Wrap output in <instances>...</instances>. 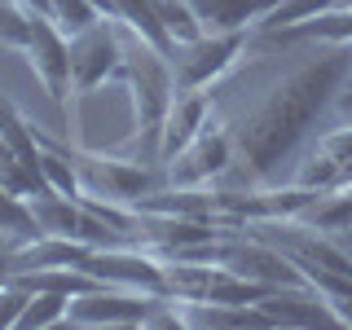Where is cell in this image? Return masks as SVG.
I'll return each mask as SVG.
<instances>
[{
	"mask_svg": "<svg viewBox=\"0 0 352 330\" xmlns=\"http://www.w3.org/2000/svg\"><path fill=\"white\" fill-rule=\"evenodd\" d=\"M352 80V44H317L264 102L234 128L238 168L251 190L278 185L282 168L300 154L308 132L322 124L335 93Z\"/></svg>",
	"mask_w": 352,
	"mask_h": 330,
	"instance_id": "cell-1",
	"label": "cell"
},
{
	"mask_svg": "<svg viewBox=\"0 0 352 330\" xmlns=\"http://www.w3.org/2000/svg\"><path fill=\"white\" fill-rule=\"evenodd\" d=\"M251 27L238 31H203L190 44H176L172 53V75H176V93H207L229 66L238 62V53L247 49Z\"/></svg>",
	"mask_w": 352,
	"mask_h": 330,
	"instance_id": "cell-2",
	"label": "cell"
},
{
	"mask_svg": "<svg viewBox=\"0 0 352 330\" xmlns=\"http://www.w3.org/2000/svg\"><path fill=\"white\" fill-rule=\"evenodd\" d=\"M229 163H238L234 128H225L212 115L203 128H198V137L190 146L176 154V159L163 163V172H168V185H163V190H207L216 176L229 172Z\"/></svg>",
	"mask_w": 352,
	"mask_h": 330,
	"instance_id": "cell-3",
	"label": "cell"
},
{
	"mask_svg": "<svg viewBox=\"0 0 352 330\" xmlns=\"http://www.w3.org/2000/svg\"><path fill=\"white\" fill-rule=\"evenodd\" d=\"M124 75V27L119 18H97L71 36V97H88L106 80Z\"/></svg>",
	"mask_w": 352,
	"mask_h": 330,
	"instance_id": "cell-4",
	"label": "cell"
},
{
	"mask_svg": "<svg viewBox=\"0 0 352 330\" xmlns=\"http://www.w3.org/2000/svg\"><path fill=\"white\" fill-rule=\"evenodd\" d=\"M168 295L137 291V286H97L71 300L66 326H146Z\"/></svg>",
	"mask_w": 352,
	"mask_h": 330,
	"instance_id": "cell-5",
	"label": "cell"
},
{
	"mask_svg": "<svg viewBox=\"0 0 352 330\" xmlns=\"http://www.w3.org/2000/svg\"><path fill=\"white\" fill-rule=\"evenodd\" d=\"M27 62L36 71V80L44 84V93L53 97V106L66 110V97H71V36L49 14H40V9H31Z\"/></svg>",
	"mask_w": 352,
	"mask_h": 330,
	"instance_id": "cell-6",
	"label": "cell"
},
{
	"mask_svg": "<svg viewBox=\"0 0 352 330\" xmlns=\"http://www.w3.org/2000/svg\"><path fill=\"white\" fill-rule=\"evenodd\" d=\"M260 308L273 317V326H339L335 308L313 286H273Z\"/></svg>",
	"mask_w": 352,
	"mask_h": 330,
	"instance_id": "cell-7",
	"label": "cell"
},
{
	"mask_svg": "<svg viewBox=\"0 0 352 330\" xmlns=\"http://www.w3.org/2000/svg\"><path fill=\"white\" fill-rule=\"evenodd\" d=\"M212 119V93H176V102L163 119V137H159V163L176 159L190 141L198 137V128Z\"/></svg>",
	"mask_w": 352,
	"mask_h": 330,
	"instance_id": "cell-8",
	"label": "cell"
},
{
	"mask_svg": "<svg viewBox=\"0 0 352 330\" xmlns=\"http://www.w3.org/2000/svg\"><path fill=\"white\" fill-rule=\"evenodd\" d=\"M291 220H300L308 229H322L330 238L352 234V190H317Z\"/></svg>",
	"mask_w": 352,
	"mask_h": 330,
	"instance_id": "cell-9",
	"label": "cell"
},
{
	"mask_svg": "<svg viewBox=\"0 0 352 330\" xmlns=\"http://www.w3.org/2000/svg\"><path fill=\"white\" fill-rule=\"evenodd\" d=\"M0 238H9L14 247L40 238V220H36V212H31V198L14 194L5 181H0Z\"/></svg>",
	"mask_w": 352,
	"mask_h": 330,
	"instance_id": "cell-10",
	"label": "cell"
},
{
	"mask_svg": "<svg viewBox=\"0 0 352 330\" xmlns=\"http://www.w3.org/2000/svg\"><path fill=\"white\" fill-rule=\"evenodd\" d=\"M304 278L313 291L326 295V304L335 308L339 326H352V278H344V273H330V269H317V264H300Z\"/></svg>",
	"mask_w": 352,
	"mask_h": 330,
	"instance_id": "cell-11",
	"label": "cell"
},
{
	"mask_svg": "<svg viewBox=\"0 0 352 330\" xmlns=\"http://www.w3.org/2000/svg\"><path fill=\"white\" fill-rule=\"evenodd\" d=\"M154 14H159L163 31L172 36V44H190V40H198L207 31L190 0H154Z\"/></svg>",
	"mask_w": 352,
	"mask_h": 330,
	"instance_id": "cell-12",
	"label": "cell"
},
{
	"mask_svg": "<svg viewBox=\"0 0 352 330\" xmlns=\"http://www.w3.org/2000/svg\"><path fill=\"white\" fill-rule=\"evenodd\" d=\"M344 0H282L278 9H269L256 27L269 36V31H282V27H295V22H308V18H322L330 9H339Z\"/></svg>",
	"mask_w": 352,
	"mask_h": 330,
	"instance_id": "cell-13",
	"label": "cell"
},
{
	"mask_svg": "<svg viewBox=\"0 0 352 330\" xmlns=\"http://www.w3.org/2000/svg\"><path fill=\"white\" fill-rule=\"evenodd\" d=\"M66 313H71V295L62 291H36L22 308V322L27 330H44V326H66Z\"/></svg>",
	"mask_w": 352,
	"mask_h": 330,
	"instance_id": "cell-14",
	"label": "cell"
},
{
	"mask_svg": "<svg viewBox=\"0 0 352 330\" xmlns=\"http://www.w3.org/2000/svg\"><path fill=\"white\" fill-rule=\"evenodd\" d=\"M49 18L58 22L66 36H75V31L93 27V22H97V18H106V14L93 5V0H49Z\"/></svg>",
	"mask_w": 352,
	"mask_h": 330,
	"instance_id": "cell-15",
	"label": "cell"
},
{
	"mask_svg": "<svg viewBox=\"0 0 352 330\" xmlns=\"http://www.w3.org/2000/svg\"><path fill=\"white\" fill-rule=\"evenodd\" d=\"M27 300H31V291H22L18 282H5V286H0V330L22 322V308H27Z\"/></svg>",
	"mask_w": 352,
	"mask_h": 330,
	"instance_id": "cell-16",
	"label": "cell"
},
{
	"mask_svg": "<svg viewBox=\"0 0 352 330\" xmlns=\"http://www.w3.org/2000/svg\"><path fill=\"white\" fill-rule=\"evenodd\" d=\"M330 110H335V115L344 119V124H352V80H348V84L335 93V102H330Z\"/></svg>",
	"mask_w": 352,
	"mask_h": 330,
	"instance_id": "cell-17",
	"label": "cell"
},
{
	"mask_svg": "<svg viewBox=\"0 0 352 330\" xmlns=\"http://www.w3.org/2000/svg\"><path fill=\"white\" fill-rule=\"evenodd\" d=\"M9 251H14V242H0V286H5L9 282V273H14V264H9Z\"/></svg>",
	"mask_w": 352,
	"mask_h": 330,
	"instance_id": "cell-18",
	"label": "cell"
},
{
	"mask_svg": "<svg viewBox=\"0 0 352 330\" xmlns=\"http://www.w3.org/2000/svg\"><path fill=\"white\" fill-rule=\"evenodd\" d=\"M348 190H352V185H348Z\"/></svg>",
	"mask_w": 352,
	"mask_h": 330,
	"instance_id": "cell-19",
	"label": "cell"
}]
</instances>
